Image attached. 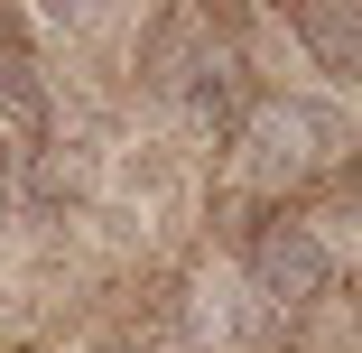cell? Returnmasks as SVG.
<instances>
[{
    "mask_svg": "<svg viewBox=\"0 0 362 353\" xmlns=\"http://www.w3.org/2000/svg\"><path fill=\"white\" fill-rule=\"evenodd\" d=\"M233 158H242V186L298 195V186H316L353 158V112L325 103V93H260L233 130Z\"/></svg>",
    "mask_w": 362,
    "mask_h": 353,
    "instance_id": "6da1fadb",
    "label": "cell"
},
{
    "mask_svg": "<svg viewBox=\"0 0 362 353\" xmlns=\"http://www.w3.org/2000/svg\"><path fill=\"white\" fill-rule=\"evenodd\" d=\"M242 289L260 298L269 325H279V316L325 307V298H334V242H325L316 224H298V214L251 224V242H242Z\"/></svg>",
    "mask_w": 362,
    "mask_h": 353,
    "instance_id": "7a4b0ae2",
    "label": "cell"
},
{
    "mask_svg": "<svg viewBox=\"0 0 362 353\" xmlns=\"http://www.w3.org/2000/svg\"><path fill=\"white\" fill-rule=\"evenodd\" d=\"M204 47H214V19H204V10H158L149 28H139V47H130V75H139V93L177 103Z\"/></svg>",
    "mask_w": 362,
    "mask_h": 353,
    "instance_id": "3957f363",
    "label": "cell"
},
{
    "mask_svg": "<svg viewBox=\"0 0 362 353\" xmlns=\"http://www.w3.org/2000/svg\"><path fill=\"white\" fill-rule=\"evenodd\" d=\"M0 139H10L19 158H37L47 139H56V103H47V65L19 56V47H0Z\"/></svg>",
    "mask_w": 362,
    "mask_h": 353,
    "instance_id": "277c9868",
    "label": "cell"
},
{
    "mask_svg": "<svg viewBox=\"0 0 362 353\" xmlns=\"http://www.w3.org/2000/svg\"><path fill=\"white\" fill-rule=\"evenodd\" d=\"M288 37L316 56L325 84H353L362 75V0H307V10H288Z\"/></svg>",
    "mask_w": 362,
    "mask_h": 353,
    "instance_id": "5b68a950",
    "label": "cell"
},
{
    "mask_svg": "<svg viewBox=\"0 0 362 353\" xmlns=\"http://www.w3.org/2000/svg\"><path fill=\"white\" fill-rule=\"evenodd\" d=\"M269 316H260V298L251 289H233V279H195V335L204 344H251Z\"/></svg>",
    "mask_w": 362,
    "mask_h": 353,
    "instance_id": "8992f818",
    "label": "cell"
}]
</instances>
